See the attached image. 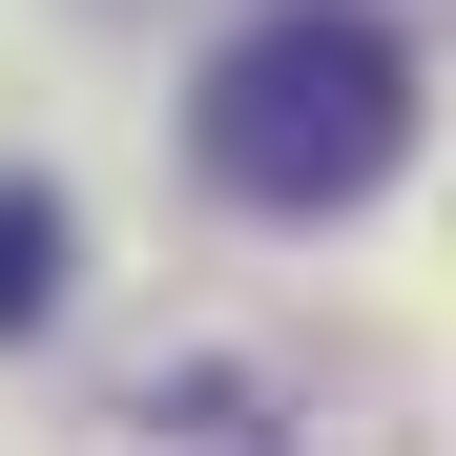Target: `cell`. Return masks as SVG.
<instances>
[{
	"label": "cell",
	"instance_id": "1",
	"mask_svg": "<svg viewBox=\"0 0 456 456\" xmlns=\"http://www.w3.org/2000/svg\"><path fill=\"white\" fill-rule=\"evenodd\" d=\"M187 145H208V187L228 208H353V187H395V145H415V62L373 42V21H332V0H290V21H249L208 62V104H187Z\"/></svg>",
	"mask_w": 456,
	"mask_h": 456
},
{
	"label": "cell",
	"instance_id": "2",
	"mask_svg": "<svg viewBox=\"0 0 456 456\" xmlns=\"http://www.w3.org/2000/svg\"><path fill=\"white\" fill-rule=\"evenodd\" d=\"M42 312H62V208L0 187V332H42Z\"/></svg>",
	"mask_w": 456,
	"mask_h": 456
}]
</instances>
